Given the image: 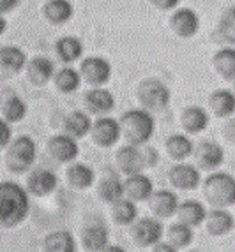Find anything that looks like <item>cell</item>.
<instances>
[{"mask_svg": "<svg viewBox=\"0 0 235 252\" xmlns=\"http://www.w3.org/2000/svg\"><path fill=\"white\" fill-rule=\"evenodd\" d=\"M142 152H143V160H145V168H154L159 162V152L156 150V147L145 143L142 145Z\"/></svg>", "mask_w": 235, "mask_h": 252, "instance_id": "38", "label": "cell"}, {"mask_svg": "<svg viewBox=\"0 0 235 252\" xmlns=\"http://www.w3.org/2000/svg\"><path fill=\"white\" fill-rule=\"evenodd\" d=\"M225 120H227V122L223 124V129H221L223 139H225L228 145L235 147V115L225 118Z\"/></svg>", "mask_w": 235, "mask_h": 252, "instance_id": "39", "label": "cell"}, {"mask_svg": "<svg viewBox=\"0 0 235 252\" xmlns=\"http://www.w3.org/2000/svg\"><path fill=\"white\" fill-rule=\"evenodd\" d=\"M151 249H152V251H156V252H175V249L168 244L166 240H164V242H163V240H159V242H157L156 245H152Z\"/></svg>", "mask_w": 235, "mask_h": 252, "instance_id": "43", "label": "cell"}, {"mask_svg": "<svg viewBox=\"0 0 235 252\" xmlns=\"http://www.w3.org/2000/svg\"><path fill=\"white\" fill-rule=\"evenodd\" d=\"M18 5H20V0H0V14L13 13Z\"/></svg>", "mask_w": 235, "mask_h": 252, "instance_id": "42", "label": "cell"}, {"mask_svg": "<svg viewBox=\"0 0 235 252\" xmlns=\"http://www.w3.org/2000/svg\"><path fill=\"white\" fill-rule=\"evenodd\" d=\"M27 65V53L20 46L7 44L0 48V67L9 74H18Z\"/></svg>", "mask_w": 235, "mask_h": 252, "instance_id": "31", "label": "cell"}, {"mask_svg": "<svg viewBox=\"0 0 235 252\" xmlns=\"http://www.w3.org/2000/svg\"><path fill=\"white\" fill-rule=\"evenodd\" d=\"M115 162H117L118 171L122 175H126V177L147 169L145 168V160H143L142 147H138V145H122L117 150V154H115Z\"/></svg>", "mask_w": 235, "mask_h": 252, "instance_id": "13", "label": "cell"}, {"mask_svg": "<svg viewBox=\"0 0 235 252\" xmlns=\"http://www.w3.org/2000/svg\"><path fill=\"white\" fill-rule=\"evenodd\" d=\"M212 67L216 74L225 81L235 80V46H223L212 57Z\"/></svg>", "mask_w": 235, "mask_h": 252, "instance_id": "27", "label": "cell"}, {"mask_svg": "<svg viewBox=\"0 0 235 252\" xmlns=\"http://www.w3.org/2000/svg\"><path fill=\"white\" fill-rule=\"evenodd\" d=\"M5 30H7V20L4 14H0V35H4Z\"/></svg>", "mask_w": 235, "mask_h": 252, "instance_id": "44", "label": "cell"}, {"mask_svg": "<svg viewBox=\"0 0 235 252\" xmlns=\"http://www.w3.org/2000/svg\"><path fill=\"white\" fill-rule=\"evenodd\" d=\"M96 192L101 201L112 205V203L124 198V182L118 175H106L97 182Z\"/></svg>", "mask_w": 235, "mask_h": 252, "instance_id": "30", "label": "cell"}, {"mask_svg": "<svg viewBox=\"0 0 235 252\" xmlns=\"http://www.w3.org/2000/svg\"><path fill=\"white\" fill-rule=\"evenodd\" d=\"M83 104L88 115L103 117L115 109V95L105 87H92L85 92Z\"/></svg>", "mask_w": 235, "mask_h": 252, "instance_id": "14", "label": "cell"}, {"mask_svg": "<svg viewBox=\"0 0 235 252\" xmlns=\"http://www.w3.org/2000/svg\"><path fill=\"white\" fill-rule=\"evenodd\" d=\"M193 141L189 138V134H181V132H175V134H170L164 141V150H166V156L172 160L179 162V160H186L188 157L193 156Z\"/></svg>", "mask_w": 235, "mask_h": 252, "instance_id": "29", "label": "cell"}, {"mask_svg": "<svg viewBox=\"0 0 235 252\" xmlns=\"http://www.w3.org/2000/svg\"><path fill=\"white\" fill-rule=\"evenodd\" d=\"M80 74L81 81H85L90 87H105L110 80H112V63L108 62V59L105 57H87L81 60L80 63Z\"/></svg>", "mask_w": 235, "mask_h": 252, "instance_id": "7", "label": "cell"}, {"mask_svg": "<svg viewBox=\"0 0 235 252\" xmlns=\"http://www.w3.org/2000/svg\"><path fill=\"white\" fill-rule=\"evenodd\" d=\"M129 233L133 242L142 249H151L164 236V227L161 219L149 215V217H136L129 226Z\"/></svg>", "mask_w": 235, "mask_h": 252, "instance_id": "6", "label": "cell"}, {"mask_svg": "<svg viewBox=\"0 0 235 252\" xmlns=\"http://www.w3.org/2000/svg\"><path fill=\"white\" fill-rule=\"evenodd\" d=\"M11 139H13L11 124H9L4 117H0V150H5V147L9 145Z\"/></svg>", "mask_w": 235, "mask_h": 252, "instance_id": "40", "label": "cell"}, {"mask_svg": "<svg viewBox=\"0 0 235 252\" xmlns=\"http://www.w3.org/2000/svg\"><path fill=\"white\" fill-rule=\"evenodd\" d=\"M152 7H156L157 11H173L175 7H179L181 0H149Z\"/></svg>", "mask_w": 235, "mask_h": 252, "instance_id": "41", "label": "cell"}, {"mask_svg": "<svg viewBox=\"0 0 235 252\" xmlns=\"http://www.w3.org/2000/svg\"><path fill=\"white\" fill-rule=\"evenodd\" d=\"M42 16L55 27L66 25L75 14V5L71 0H46L41 9Z\"/></svg>", "mask_w": 235, "mask_h": 252, "instance_id": "24", "label": "cell"}, {"mask_svg": "<svg viewBox=\"0 0 235 252\" xmlns=\"http://www.w3.org/2000/svg\"><path fill=\"white\" fill-rule=\"evenodd\" d=\"M88 134L92 136V141L101 148H112L120 141L122 132H120V124H118L117 118L108 117V115H103L97 120L92 122L90 127V132Z\"/></svg>", "mask_w": 235, "mask_h": 252, "instance_id": "10", "label": "cell"}, {"mask_svg": "<svg viewBox=\"0 0 235 252\" xmlns=\"http://www.w3.org/2000/svg\"><path fill=\"white\" fill-rule=\"evenodd\" d=\"M66 180L71 189L87 190L96 182V173L88 164L73 160V162H69V168L66 169Z\"/></svg>", "mask_w": 235, "mask_h": 252, "instance_id": "22", "label": "cell"}, {"mask_svg": "<svg viewBox=\"0 0 235 252\" xmlns=\"http://www.w3.org/2000/svg\"><path fill=\"white\" fill-rule=\"evenodd\" d=\"M81 247L88 252H101L105 251L106 245L110 244V231L108 227L99 220L87 222L80 233Z\"/></svg>", "mask_w": 235, "mask_h": 252, "instance_id": "17", "label": "cell"}, {"mask_svg": "<svg viewBox=\"0 0 235 252\" xmlns=\"http://www.w3.org/2000/svg\"><path fill=\"white\" fill-rule=\"evenodd\" d=\"M230 2H232V4H235V0H230Z\"/></svg>", "mask_w": 235, "mask_h": 252, "instance_id": "46", "label": "cell"}, {"mask_svg": "<svg viewBox=\"0 0 235 252\" xmlns=\"http://www.w3.org/2000/svg\"><path fill=\"white\" fill-rule=\"evenodd\" d=\"M57 187H59V177L50 169H34L27 177V192L38 198L50 196L57 190Z\"/></svg>", "mask_w": 235, "mask_h": 252, "instance_id": "15", "label": "cell"}, {"mask_svg": "<svg viewBox=\"0 0 235 252\" xmlns=\"http://www.w3.org/2000/svg\"><path fill=\"white\" fill-rule=\"evenodd\" d=\"M168 25L172 32L181 39H191L198 34L200 30V16L195 9L191 7H175L170 14Z\"/></svg>", "mask_w": 235, "mask_h": 252, "instance_id": "11", "label": "cell"}, {"mask_svg": "<svg viewBox=\"0 0 235 252\" xmlns=\"http://www.w3.org/2000/svg\"><path fill=\"white\" fill-rule=\"evenodd\" d=\"M149 201L152 215L157 219H170L175 215L177 206H179V196L170 189H157L152 190Z\"/></svg>", "mask_w": 235, "mask_h": 252, "instance_id": "18", "label": "cell"}, {"mask_svg": "<svg viewBox=\"0 0 235 252\" xmlns=\"http://www.w3.org/2000/svg\"><path fill=\"white\" fill-rule=\"evenodd\" d=\"M83 42L76 35H62L55 42V55L66 65H71V63L83 59Z\"/></svg>", "mask_w": 235, "mask_h": 252, "instance_id": "23", "label": "cell"}, {"mask_svg": "<svg viewBox=\"0 0 235 252\" xmlns=\"http://www.w3.org/2000/svg\"><path fill=\"white\" fill-rule=\"evenodd\" d=\"M154 190V182L145 173H134L124 180V196L134 203L147 201Z\"/></svg>", "mask_w": 235, "mask_h": 252, "instance_id": "20", "label": "cell"}, {"mask_svg": "<svg viewBox=\"0 0 235 252\" xmlns=\"http://www.w3.org/2000/svg\"><path fill=\"white\" fill-rule=\"evenodd\" d=\"M168 182L172 184L173 189L177 190H195L200 187L201 184V173L196 164L186 162V160H179L170 168L168 171Z\"/></svg>", "mask_w": 235, "mask_h": 252, "instance_id": "9", "label": "cell"}, {"mask_svg": "<svg viewBox=\"0 0 235 252\" xmlns=\"http://www.w3.org/2000/svg\"><path fill=\"white\" fill-rule=\"evenodd\" d=\"M136 99L142 108L149 111H161L172 101V92L159 78H145L136 87Z\"/></svg>", "mask_w": 235, "mask_h": 252, "instance_id": "5", "label": "cell"}, {"mask_svg": "<svg viewBox=\"0 0 235 252\" xmlns=\"http://www.w3.org/2000/svg\"><path fill=\"white\" fill-rule=\"evenodd\" d=\"M207 215V208L201 201L196 199H186V201L179 203L175 212V217L179 222L186 224L189 227H198L203 224Z\"/></svg>", "mask_w": 235, "mask_h": 252, "instance_id": "25", "label": "cell"}, {"mask_svg": "<svg viewBox=\"0 0 235 252\" xmlns=\"http://www.w3.org/2000/svg\"><path fill=\"white\" fill-rule=\"evenodd\" d=\"M0 111H2V117H4L9 124H18L27 117L29 108H27V102L23 101L18 94L9 92L5 97H2Z\"/></svg>", "mask_w": 235, "mask_h": 252, "instance_id": "33", "label": "cell"}, {"mask_svg": "<svg viewBox=\"0 0 235 252\" xmlns=\"http://www.w3.org/2000/svg\"><path fill=\"white\" fill-rule=\"evenodd\" d=\"M209 109L218 118L235 115V92L232 89H216L209 95Z\"/></svg>", "mask_w": 235, "mask_h": 252, "instance_id": "26", "label": "cell"}, {"mask_svg": "<svg viewBox=\"0 0 235 252\" xmlns=\"http://www.w3.org/2000/svg\"><path fill=\"white\" fill-rule=\"evenodd\" d=\"M195 164L203 171H216L225 162V148L214 139H201L193 148Z\"/></svg>", "mask_w": 235, "mask_h": 252, "instance_id": "8", "label": "cell"}, {"mask_svg": "<svg viewBox=\"0 0 235 252\" xmlns=\"http://www.w3.org/2000/svg\"><path fill=\"white\" fill-rule=\"evenodd\" d=\"M30 214V199L25 187L16 182H0V227L13 229Z\"/></svg>", "mask_w": 235, "mask_h": 252, "instance_id": "1", "label": "cell"}, {"mask_svg": "<svg viewBox=\"0 0 235 252\" xmlns=\"http://www.w3.org/2000/svg\"><path fill=\"white\" fill-rule=\"evenodd\" d=\"M53 85L55 89L62 94H73L80 89L81 85V74L78 69H75L73 65H64L62 69L55 71L53 74Z\"/></svg>", "mask_w": 235, "mask_h": 252, "instance_id": "34", "label": "cell"}, {"mask_svg": "<svg viewBox=\"0 0 235 252\" xmlns=\"http://www.w3.org/2000/svg\"><path fill=\"white\" fill-rule=\"evenodd\" d=\"M118 124H120L122 138L126 139V143L138 145V147L149 143L156 130V118L152 117V111L145 108L127 109L118 118Z\"/></svg>", "mask_w": 235, "mask_h": 252, "instance_id": "2", "label": "cell"}, {"mask_svg": "<svg viewBox=\"0 0 235 252\" xmlns=\"http://www.w3.org/2000/svg\"><path fill=\"white\" fill-rule=\"evenodd\" d=\"M46 150L51 159L59 164H69L78 159V156H80L78 139L67 136L66 132L51 136L46 143Z\"/></svg>", "mask_w": 235, "mask_h": 252, "instance_id": "12", "label": "cell"}, {"mask_svg": "<svg viewBox=\"0 0 235 252\" xmlns=\"http://www.w3.org/2000/svg\"><path fill=\"white\" fill-rule=\"evenodd\" d=\"M42 249L46 252H75L78 249V244L71 231L59 229V231H51L44 236Z\"/></svg>", "mask_w": 235, "mask_h": 252, "instance_id": "32", "label": "cell"}, {"mask_svg": "<svg viewBox=\"0 0 235 252\" xmlns=\"http://www.w3.org/2000/svg\"><path fill=\"white\" fill-rule=\"evenodd\" d=\"M203 196L210 206L230 208L235 206V177L227 171H210L203 180Z\"/></svg>", "mask_w": 235, "mask_h": 252, "instance_id": "3", "label": "cell"}, {"mask_svg": "<svg viewBox=\"0 0 235 252\" xmlns=\"http://www.w3.org/2000/svg\"><path fill=\"white\" fill-rule=\"evenodd\" d=\"M166 242L172 245L175 251H182V249H188L189 245L193 244L195 240V227H189L182 222H173L166 227Z\"/></svg>", "mask_w": 235, "mask_h": 252, "instance_id": "35", "label": "cell"}, {"mask_svg": "<svg viewBox=\"0 0 235 252\" xmlns=\"http://www.w3.org/2000/svg\"><path fill=\"white\" fill-rule=\"evenodd\" d=\"M112 220H114L117 226H131V224L136 220V217H138V206H136V203L131 201L129 198H120L118 201L112 203Z\"/></svg>", "mask_w": 235, "mask_h": 252, "instance_id": "36", "label": "cell"}, {"mask_svg": "<svg viewBox=\"0 0 235 252\" xmlns=\"http://www.w3.org/2000/svg\"><path fill=\"white\" fill-rule=\"evenodd\" d=\"M38 157V145L32 136L21 134L11 139L5 147V166L14 175H23L30 171Z\"/></svg>", "mask_w": 235, "mask_h": 252, "instance_id": "4", "label": "cell"}, {"mask_svg": "<svg viewBox=\"0 0 235 252\" xmlns=\"http://www.w3.org/2000/svg\"><path fill=\"white\" fill-rule=\"evenodd\" d=\"M232 90H234V92H235V80L232 81Z\"/></svg>", "mask_w": 235, "mask_h": 252, "instance_id": "45", "label": "cell"}, {"mask_svg": "<svg viewBox=\"0 0 235 252\" xmlns=\"http://www.w3.org/2000/svg\"><path fill=\"white\" fill-rule=\"evenodd\" d=\"M210 124V115L203 106L191 104L186 106L181 113V127L184 129L186 134H200L209 127Z\"/></svg>", "mask_w": 235, "mask_h": 252, "instance_id": "19", "label": "cell"}, {"mask_svg": "<svg viewBox=\"0 0 235 252\" xmlns=\"http://www.w3.org/2000/svg\"><path fill=\"white\" fill-rule=\"evenodd\" d=\"M90 127H92V118L87 111H80V109H75L71 113L64 118L62 129L67 136H71L75 139H81L90 132Z\"/></svg>", "mask_w": 235, "mask_h": 252, "instance_id": "28", "label": "cell"}, {"mask_svg": "<svg viewBox=\"0 0 235 252\" xmlns=\"http://www.w3.org/2000/svg\"><path fill=\"white\" fill-rule=\"evenodd\" d=\"M205 229L210 236H227L234 231L235 217L228 208H218L212 206V210H207L205 215Z\"/></svg>", "mask_w": 235, "mask_h": 252, "instance_id": "16", "label": "cell"}, {"mask_svg": "<svg viewBox=\"0 0 235 252\" xmlns=\"http://www.w3.org/2000/svg\"><path fill=\"white\" fill-rule=\"evenodd\" d=\"M218 34L230 46H235V4L221 14L218 21Z\"/></svg>", "mask_w": 235, "mask_h": 252, "instance_id": "37", "label": "cell"}, {"mask_svg": "<svg viewBox=\"0 0 235 252\" xmlns=\"http://www.w3.org/2000/svg\"><path fill=\"white\" fill-rule=\"evenodd\" d=\"M25 71L30 83L36 85V87H42V85H48L53 80L55 63L53 60L44 57V55H38V57L27 60Z\"/></svg>", "mask_w": 235, "mask_h": 252, "instance_id": "21", "label": "cell"}]
</instances>
